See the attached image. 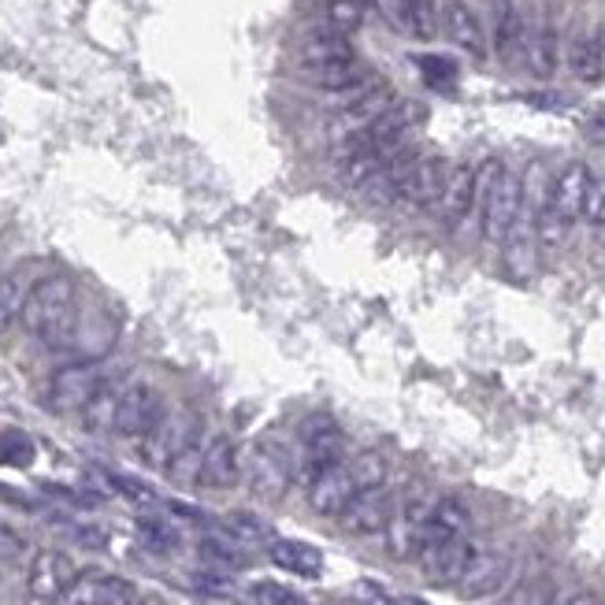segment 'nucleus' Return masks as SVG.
I'll return each instance as SVG.
<instances>
[{"label": "nucleus", "mask_w": 605, "mask_h": 605, "mask_svg": "<svg viewBox=\"0 0 605 605\" xmlns=\"http://www.w3.org/2000/svg\"><path fill=\"white\" fill-rule=\"evenodd\" d=\"M19 324L45 349H68L79 338V290L71 275H45L30 286Z\"/></svg>", "instance_id": "1"}, {"label": "nucleus", "mask_w": 605, "mask_h": 605, "mask_svg": "<svg viewBox=\"0 0 605 605\" xmlns=\"http://www.w3.org/2000/svg\"><path fill=\"white\" fill-rule=\"evenodd\" d=\"M475 208L483 219V238L505 242L520 219V175L509 172L502 161H483L475 167Z\"/></svg>", "instance_id": "2"}, {"label": "nucleus", "mask_w": 605, "mask_h": 605, "mask_svg": "<svg viewBox=\"0 0 605 605\" xmlns=\"http://www.w3.org/2000/svg\"><path fill=\"white\" fill-rule=\"evenodd\" d=\"M338 109L331 115V126H327V134H331V142H342V137L365 131L379 120L383 112H390L398 104V93L390 86L387 79H379V74H371L365 86H357L353 93H346V98H335Z\"/></svg>", "instance_id": "3"}, {"label": "nucleus", "mask_w": 605, "mask_h": 605, "mask_svg": "<svg viewBox=\"0 0 605 605\" xmlns=\"http://www.w3.org/2000/svg\"><path fill=\"white\" fill-rule=\"evenodd\" d=\"M346 461V434L342 428L324 417V412H316L301 423V453H297V469L294 475L301 480L305 486L316 483L327 469H335V464Z\"/></svg>", "instance_id": "4"}, {"label": "nucleus", "mask_w": 605, "mask_h": 605, "mask_svg": "<svg viewBox=\"0 0 605 605\" xmlns=\"http://www.w3.org/2000/svg\"><path fill=\"white\" fill-rule=\"evenodd\" d=\"M431 509H434V494H428V491H412V494L401 498L394 516H390V524H387V532H383L390 557H398V561L420 557Z\"/></svg>", "instance_id": "5"}, {"label": "nucleus", "mask_w": 605, "mask_h": 605, "mask_svg": "<svg viewBox=\"0 0 605 605\" xmlns=\"http://www.w3.org/2000/svg\"><path fill=\"white\" fill-rule=\"evenodd\" d=\"M101 387H104L101 365H93V360H74V365L60 368L57 376L49 379L45 406L57 412V417H71V412L86 409Z\"/></svg>", "instance_id": "6"}, {"label": "nucleus", "mask_w": 605, "mask_h": 605, "mask_svg": "<svg viewBox=\"0 0 605 605\" xmlns=\"http://www.w3.org/2000/svg\"><path fill=\"white\" fill-rule=\"evenodd\" d=\"M194 439H201L197 412H189V409L164 412L161 423L142 439V458H145V464H153V469H167Z\"/></svg>", "instance_id": "7"}, {"label": "nucleus", "mask_w": 605, "mask_h": 605, "mask_svg": "<svg viewBox=\"0 0 605 605\" xmlns=\"http://www.w3.org/2000/svg\"><path fill=\"white\" fill-rule=\"evenodd\" d=\"M74 580H79V568H74V561L68 554H60V550H38L27 572L30 605H60L74 587Z\"/></svg>", "instance_id": "8"}, {"label": "nucleus", "mask_w": 605, "mask_h": 605, "mask_svg": "<svg viewBox=\"0 0 605 605\" xmlns=\"http://www.w3.org/2000/svg\"><path fill=\"white\" fill-rule=\"evenodd\" d=\"M164 417V398L161 390L153 383H145V379H134V383L123 387L120 394V412H115V434L120 439H137L142 442L148 431L161 423Z\"/></svg>", "instance_id": "9"}, {"label": "nucleus", "mask_w": 605, "mask_h": 605, "mask_svg": "<svg viewBox=\"0 0 605 605\" xmlns=\"http://www.w3.org/2000/svg\"><path fill=\"white\" fill-rule=\"evenodd\" d=\"M450 178V164L442 156H412L406 175H401V189H398V205H406L412 212L434 208L442 197V186Z\"/></svg>", "instance_id": "10"}, {"label": "nucleus", "mask_w": 605, "mask_h": 605, "mask_svg": "<svg viewBox=\"0 0 605 605\" xmlns=\"http://www.w3.org/2000/svg\"><path fill=\"white\" fill-rule=\"evenodd\" d=\"M475 554H480V550H475L469 535L450 539V543H439V546H428V550H420V557H417L420 576L434 583V587H458Z\"/></svg>", "instance_id": "11"}, {"label": "nucleus", "mask_w": 605, "mask_h": 605, "mask_svg": "<svg viewBox=\"0 0 605 605\" xmlns=\"http://www.w3.org/2000/svg\"><path fill=\"white\" fill-rule=\"evenodd\" d=\"M394 509H398V494L383 483V486H376V491H360L338 520H342V527L349 535L368 539V535H383L387 532Z\"/></svg>", "instance_id": "12"}, {"label": "nucleus", "mask_w": 605, "mask_h": 605, "mask_svg": "<svg viewBox=\"0 0 605 605\" xmlns=\"http://www.w3.org/2000/svg\"><path fill=\"white\" fill-rule=\"evenodd\" d=\"M297 71H301V79L309 82V86L331 93V98H346V93H353L357 86H365V82L371 79V71L360 63V57L324 60V63H297Z\"/></svg>", "instance_id": "13"}, {"label": "nucleus", "mask_w": 605, "mask_h": 605, "mask_svg": "<svg viewBox=\"0 0 605 605\" xmlns=\"http://www.w3.org/2000/svg\"><path fill=\"white\" fill-rule=\"evenodd\" d=\"M246 472H249L253 494L264 498V502H279V498L290 491V480H294L290 461H286L275 445H257Z\"/></svg>", "instance_id": "14"}, {"label": "nucleus", "mask_w": 605, "mask_h": 605, "mask_svg": "<svg viewBox=\"0 0 605 605\" xmlns=\"http://www.w3.org/2000/svg\"><path fill=\"white\" fill-rule=\"evenodd\" d=\"M524 57L539 79H550L561 63V38H557V19L550 8L535 16L532 27H524Z\"/></svg>", "instance_id": "15"}, {"label": "nucleus", "mask_w": 605, "mask_h": 605, "mask_svg": "<svg viewBox=\"0 0 605 605\" xmlns=\"http://www.w3.org/2000/svg\"><path fill=\"white\" fill-rule=\"evenodd\" d=\"M509 572H513V561H509V554H498V550H480V554L472 557L469 572L461 576L458 583V594L461 598H486V594H498L505 587Z\"/></svg>", "instance_id": "16"}, {"label": "nucleus", "mask_w": 605, "mask_h": 605, "mask_svg": "<svg viewBox=\"0 0 605 605\" xmlns=\"http://www.w3.org/2000/svg\"><path fill=\"white\" fill-rule=\"evenodd\" d=\"M242 480V458H238V445L227 434H216L205 445V458H201V472H197V486L205 491H227Z\"/></svg>", "instance_id": "17"}, {"label": "nucleus", "mask_w": 605, "mask_h": 605, "mask_svg": "<svg viewBox=\"0 0 605 605\" xmlns=\"http://www.w3.org/2000/svg\"><path fill=\"white\" fill-rule=\"evenodd\" d=\"M357 494L360 491H357L353 472H349V461L335 464V469H327L316 483H309V505H312V513H320V516L338 520Z\"/></svg>", "instance_id": "18"}, {"label": "nucleus", "mask_w": 605, "mask_h": 605, "mask_svg": "<svg viewBox=\"0 0 605 605\" xmlns=\"http://www.w3.org/2000/svg\"><path fill=\"white\" fill-rule=\"evenodd\" d=\"M442 30L461 52H469L472 60H486V30L480 16L472 12L464 0H445L442 8Z\"/></svg>", "instance_id": "19"}, {"label": "nucleus", "mask_w": 605, "mask_h": 605, "mask_svg": "<svg viewBox=\"0 0 605 605\" xmlns=\"http://www.w3.org/2000/svg\"><path fill=\"white\" fill-rule=\"evenodd\" d=\"M469 527H472V513L461 498H453V494L434 498V509L428 516V532H423V550L469 535Z\"/></svg>", "instance_id": "20"}, {"label": "nucleus", "mask_w": 605, "mask_h": 605, "mask_svg": "<svg viewBox=\"0 0 605 605\" xmlns=\"http://www.w3.org/2000/svg\"><path fill=\"white\" fill-rule=\"evenodd\" d=\"M472 208H475V167L458 164V167H450V178H445L434 212H439L442 223H450L453 227V223H461Z\"/></svg>", "instance_id": "21"}, {"label": "nucleus", "mask_w": 605, "mask_h": 605, "mask_svg": "<svg viewBox=\"0 0 605 605\" xmlns=\"http://www.w3.org/2000/svg\"><path fill=\"white\" fill-rule=\"evenodd\" d=\"M568 68L583 82H602L605 79V23L591 27V30H580V34L572 38Z\"/></svg>", "instance_id": "22"}, {"label": "nucleus", "mask_w": 605, "mask_h": 605, "mask_svg": "<svg viewBox=\"0 0 605 605\" xmlns=\"http://www.w3.org/2000/svg\"><path fill=\"white\" fill-rule=\"evenodd\" d=\"M268 557H271V565H279L283 572L301 576V580H320V572H324V554L316 546L301 543V539H275L268 546Z\"/></svg>", "instance_id": "23"}, {"label": "nucleus", "mask_w": 605, "mask_h": 605, "mask_svg": "<svg viewBox=\"0 0 605 605\" xmlns=\"http://www.w3.org/2000/svg\"><path fill=\"white\" fill-rule=\"evenodd\" d=\"M494 49L509 63L524 52V19L516 16L513 0H494Z\"/></svg>", "instance_id": "24"}, {"label": "nucleus", "mask_w": 605, "mask_h": 605, "mask_svg": "<svg viewBox=\"0 0 605 605\" xmlns=\"http://www.w3.org/2000/svg\"><path fill=\"white\" fill-rule=\"evenodd\" d=\"M197 554L205 557V565L208 568H219V572H242L249 565V554H246V546L235 543L227 532L223 535H205L201 539V546H197Z\"/></svg>", "instance_id": "25"}, {"label": "nucleus", "mask_w": 605, "mask_h": 605, "mask_svg": "<svg viewBox=\"0 0 605 605\" xmlns=\"http://www.w3.org/2000/svg\"><path fill=\"white\" fill-rule=\"evenodd\" d=\"M134 532H137V543L148 546L153 554H175V550L183 546L178 524H172V520H164V516H137Z\"/></svg>", "instance_id": "26"}, {"label": "nucleus", "mask_w": 605, "mask_h": 605, "mask_svg": "<svg viewBox=\"0 0 605 605\" xmlns=\"http://www.w3.org/2000/svg\"><path fill=\"white\" fill-rule=\"evenodd\" d=\"M120 394L123 387H115L104 379V387L93 394V401L86 409H82V423H86V431L93 434H109L115 428V412H120Z\"/></svg>", "instance_id": "27"}, {"label": "nucleus", "mask_w": 605, "mask_h": 605, "mask_svg": "<svg viewBox=\"0 0 605 605\" xmlns=\"http://www.w3.org/2000/svg\"><path fill=\"white\" fill-rule=\"evenodd\" d=\"M223 532H227L235 543H242L246 550H257V546H271V524L260 520L257 513H230L223 520Z\"/></svg>", "instance_id": "28"}, {"label": "nucleus", "mask_w": 605, "mask_h": 605, "mask_svg": "<svg viewBox=\"0 0 605 605\" xmlns=\"http://www.w3.org/2000/svg\"><path fill=\"white\" fill-rule=\"evenodd\" d=\"M357 57L353 45H349L346 34H335V30H320L316 38H309L301 45V63H324V60H349Z\"/></svg>", "instance_id": "29"}, {"label": "nucleus", "mask_w": 605, "mask_h": 605, "mask_svg": "<svg viewBox=\"0 0 605 605\" xmlns=\"http://www.w3.org/2000/svg\"><path fill=\"white\" fill-rule=\"evenodd\" d=\"M324 23L335 34H357L365 27V0H324Z\"/></svg>", "instance_id": "30"}, {"label": "nucleus", "mask_w": 605, "mask_h": 605, "mask_svg": "<svg viewBox=\"0 0 605 605\" xmlns=\"http://www.w3.org/2000/svg\"><path fill=\"white\" fill-rule=\"evenodd\" d=\"M27 290L30 286L19 279V275H4V279H0V338L12 331L19 324V316H23Z\"/></svg>", "instance_id": "31"}, {"label": "nucleus", "mask_w": 605, "mask_h": 605, "mask_svg": "<svg viewBox=\"0 0 605 605\" xmlns=\"http://www.w3.org/2000/svg\"><path fill=\"white\" fill-rule=\"evenodd\" d=\"M104 483L112 486L115 494H123L131 505H142V509H153L161 505V498H156V491L142 480H134V475H120V472H104Z\"/></svg>", "instance_id": "32"}, {"label": "nucleus", "mask_w": 605, "mask_h": 605, "mask_svg": "<svg viewBox=\"0 0 605 605\" xmlns=\"http://www.w3.org/2000/svg\"><path fill=\"white\" fill-rule=\"evenodd\" d=\"M201 458H205V442L201 439H194L186 445L183 453H178V458L167 464V480L172 483H178V486H189V483H197V472H201Z\"/></svg>", "instance_id": "33"}, {"label": "nucleus", "mask_w": 605, "mask_h": 605, "mask_svg": "<svg viewBox=\"0 0 605 605\" xmlns=\"http://www.w3.org/2000/svg\"><path fill=\"white\" fill-rule=\"evenodd\" d=\"M349 472H353L357 480V491H376V486L387 483V461L379 458V453H357V458L349 461Z\"/></svg>", "instance_id": "34"}, {"label": "nucleus", "mask_w": 605, "mask_h": 605, "mask_svg": "<svg viewBox=\"0 0 605 605\" xmlns=\"http://www.w3.org/2000/svg\"><path fill=\"white\" fill-rule=\"evenodd\" d=\"M109 580L112 576H104V572H79V580H74L63 605H98L104 598V591H109Z\"/></svg>", "instance_id": "35"}, {"label": "nucleus", "mask_w": 605, "mask_h": 605, "mask_svg": "<svg viewBox=\"0 0 605 605\" xmlns=\"http://www.w3.org/2000/svg\"><path fill=\"white\" fill-rule=\"evenodd\" d=\"M249 602L253 605H309L305 594L290 591L286 583H275V580H257L249 587Z\"/></svg>", "instance_id": "36"}, {"label": "nucleus", "mask_w": 605, "mask_h": 605, "mask_svg": "<svg viewBox=\"0 0 605 605\" xmlns=\"http://www.w3.org/2000/svg\"><path fill=\"white\" fill-rule=\"evenodd\" d=\"M502 605H554V583L550 580H527L505 594Z\"/></svg>", "instance_id": "37"}, {"label": "nucleus", "mask_w": 605, "mask_h": 605, "mask_svg": "<svg viewBox=\"0 0 605 605\" xmlns=\"http://www.w3.org/2000/svg\"><path fill=\"white\" fill-rule=\"evenodd\" d=\"M420 68L431 86H453V79H458V68H453V60H445V57H423Z\"/></svg>", "instance_id": "38"}, {"label": "nucleus", "mask_w": 605, "mask_h": 605, "mask_svg": "<svg viewBox=\"0 0 605 605\" xmlns=\"http://www.w3.org/2000/svg\"><path fill=\"white\" fill-rule=\"evenodd\" d=\"M189 583H194L197 591H205V594H212V598H227L230 591V580H227V572H219V568H208V572H194L189 576Z\"/></svg>", "instance_id": "39"}, {"label": "nucleus", "mask_w": 605, "mask_h": 605, "mask_svg": "<svg viewBox=\"0 0 605 605\" xmlns=\"http://www.w3.org/2000/svg\"><path fill=\"white\" fill-rule=\"evenodd\" d=\"M137 587L131 580H123V576H112L109 580V591H104V598L98 602V605H137Z\"/></svg>", "instance_id": "40"}, {"label": "nucleus", "mask_w": 605, "mask_h": 605, "mask_svg": "<svg viewBox=\"0 0 605 605\" xmlns=\"http://www.w3.org/2000/svg\"><path fill=\"white\" fill-rule=\"evenodd\" d=\"M583 219L594 223V227H602L605 223V175L594 178L591 183V194H587V208H583Z\"/></svg>", "instance_id": "41"}, {"label": "nucleus", "mask_w": 605, "mask_h": 605, "mask_svg": "<svg viewBox=\"0 0 605 605\" xmlns=\"http://www.w3.org/2000/svg\"><path fill=\"white\" fill-rule=\"evenodd\" d=\"M561 605H598V598H594V594H587V591H580V594H572V598H565Z\"/></svg>", "instance_id": "42"}, {"label": "nucleus", "mask_w": 605, "mask_h": 605, "mask_svg": "<svg viewBox=\"0 0 605 605\" xmlns=\"http://www.w3.org/2000/svg\"><path fill=\"white\" fill-rule=\"evenodd\" d=\"M390 605H428V602H423V598H417V594H398V598L390 602Z\"/></svg>", "instance_id": "43"}, {"label": "nucleus", "mask_w": 605, "mask_h": 605, "mask_svg": "<svg viewBox=\"0 0 605 605\" xmlns=\"http://www.w3.org/2000/svg\"><path fill=\"white\" fill-rule=\"evenodd\" d=\"M137 605H167L161 594H142V598H137Z\"/></svg>", "instance_id": "44"}, {"label": "nucleus", "mask_w": 605, "mask_h": 605, "mask_svg": "<svg viewBox=\"0 0 605 605\" xmlns=\"http://www.w3.org/2000/svg\"><path fill=\"white\" fill-rule=\"evenodd\" d=\"M594 126H598V131H605V112L594 115Z\"/></svg>", "instance_id": "45"}, {"label": "nucleus", "mask_w": 605, "mask_h": 605, "mask_svg": "<svg viewBox=\"0 0 605 605\" xmlns=\"http://www.w3.org/2000/svg\"><path fill=\"white\" fill-rule=\"evenodd\" d=\"M598 230H602V238H605V223H602V227H598Z\"/></svg>", "instance_id": "46"}, {"label": "nucleus", "mask_w": 605, "mask_h": 605, "mask_svg": "<svg viewBox=\"0 0 605 605\" xmlns=\"http://www.w3.org/2000/svg\"><path fill=\"white\" fill-rule=\"evenodd\" d=\"M365 4H368V0H365Z\"/></svg>", "instance_id": "47"}]
</instances>
